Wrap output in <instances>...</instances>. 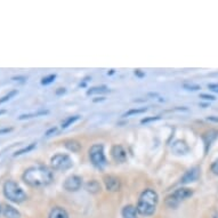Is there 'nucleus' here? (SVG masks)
<instances>
[{
	"label": "nucleus",
	"mask_w": 218,
	"mask_h": 218,
	"mask_svg": "<svg viewBox=\"0 0 218 218\" xmlns=\"http://www.w3.org/2000/svg\"><path fill=\"white\" fill-rule=\"evenodd\" d=\"M23 179L32 187H44L52 183L53 173L46 166H33L24 171Z\"/></svg>",
	"instance_id": "f257e3e1"
},
{
	"label": "nucleus",
	"mask_w": 218,
	"mask_h": 218,
	"mask_svg": "<svg viewBox=\"0 0 218 218\" xmlns=\"http://www.w3.org/2000/svg\"><path fill=\"white\" fill-rule=\"evenodd\" d=\"M159 198L157 192L153 190H145V191L140 194L138 200V204H137V211L138 214L143 215V216H151L154 214L155 209H157V204H158Z\"/></svg>",
	"instance_id": "f03ea898"
},
{
	"label": "nucleus",
	"mask_w": 218,
	"mask_h": 218,
	"mask_svg": "<svg viewBox=\"0 0 218 218\" xmlns=\"http://www.w3.org/2000/svg\"><path fill=\"white\" fill-rule=\"evenodd\" d=\"M4 194L9 201L14 203H22L27 199V193L14 181H7L5 183Z\"/></svg>",
	"instance_id": "7ed1b4c3"
},
{
	"label": "nucleus",
	"mask_w": 218,
	"mask_h": 218,
	"mask_svg": "<svg viewBox=\"0 0 218 218\" xmlns=\"http://www.w3.org/2000/svg\"><path fill=\"white\" fill-rule=\"evenodd\" d=\"M192 194H193V191L191 188H178V190L174 192L173 194H170L169 196L166 198V206L169 208H176L182 201H184L187 198L192 196Z\"/></svg>",
	"instance_id": "20e7f679"
},
{
	"label": "nucleus",
	"mask_w": 218,
	"mask_h": 218,
	"mask_svg": "<svg viewBox=\"0 0 218 218\" xmlns=\"http://www.w3.org/2000/svg\"><path fill=\"white\" fill-rule=\"evenodd\" d=\"M89 158L95 167L97 168H103L106 165V158L104 154V149L102 144H96L93 145L89 150Z\"/></svg>",
	"instance_id": "39448f33"
},
{
	"label": "nucleus",
	"mask_w": 218,
	"mask_h": 218,
	"mask_svg": "<svg viewBox=\"0 0 218 218\" xmlns=\"http://www.w3.org/2000/svg\"><path fill=\"white\" fill-rule=\"evenodd\" d=\"M50 163H52V167H53L55 170H68L70 169L73 165L71 158L66 154H56L54 155L52 160H50Z\"/></svg>",
	"instance_id": "423d86ee"
},
{
	"label": "nucleus",
	"mask_w": 218,
	"mask_h": 218,
	"mask_svg": "<svg viewBox=\"0 0 218 218\" xmlns=\"http://www.w3.org/2000/svg\"><path fill=\"white\" fill-rule=\"evenodd\" d=\"M82 185V179L81 177L72 175V176L68 177L65 182H64V188L69 192H75L78 191Z\"/></svg>",
	"instance_id": "0eeeda50"
},
{
	"label": "nucleus",
	"mask_w": 218,
	"mask_h": 218,
	"mask_svg": "<svg viewBox=\"0 0 218 218\" xmlns=\"http://www.w3.org/2000/svg\"><path fill=\"white\" fill-rule=\"evenodd\" d=\"M199 175H200V169L198 167H193L191 169H188L184 174V176L181 178V184H188V183L196 181Z\"/></svg>",
	"instance_id": "6e6552de"
},
{
	"label": "nucleus",
	"mask_w": 218,
	"mask_h": 218,
	"mask_svg": "<svg viewBox=\"0 0 218 218\" xmlns=\"http://www.w3.org/2000/svg\"><path fill=\"white\" fill-rule=\"evenodd\" d=\"M111 154H112V158L115 160L117 162H124L127 160V152L124 151V149L121 145H114L112 147V151H111Z\"/></svg>",
	"instance_id": "1a4fd4ad"
},
{
	"label": "nucleus",
	"mask_w": 218,
	"mask_h": 218,
	"mask_svg": "<svg viewBox=\"0 0 218 218\" xmlns=\"http://www.w3.org/2000/svg\"><path fill=\"white\" fill-rule=\"evenodd\" d=\"M104 184L107 191L117 192L120 190V181L119 178L114 176H106L104 177Z\"/></svg>",
	"instance_id": "9d476101"
},
{
	"label": "nucleus",
	"mask_w": 218,
	"mask_h": 218,
	"mask_svg": "<svg viewBox=\"0 0 218 218\" xmlns=\"http://www.w3.org/2000/svg\"><path fill=\"white\" fill-rule=\"evenodd\" d=\"M171 151L175 154H186L190 149H188L187 144L185 143L182 139H177L171 144Z\"/></svg>",
	"instance_id": "9b49d317"
},
{
	"label": "nucleus",
	"mask_w": 218,
	"mask_h": 218,
	"mask_svg": "<svg viewBox=\"0 0 218 218\" xmlns=\"http://www.w3.org/2000/svg\"><path fill=\"white\" fill-rule=\"evenodd\" d=\"M218 137V132L217 130H209L203 135V140H204V145H206V152L208 151V149L210 147V145L212 144L215 139Z\"/></svg>",
	"instance_id": "f8f14e48"
},
{
	"label": "nucleus",
	"mask_w": 218,
	"mask_h": 218,
	"mask_svg": "<svg viewBox=\"0 0 218 218\" xmlns=\"http://www.w3.org/2000/svg\"><path fill=\"white\" fill-rule=\"evenodd\" d=\"M48 218H69V214L63 208L55 207L50 210Z\"/></svg>",
	"instance_id": "ddd939ff"
},
{
	"label": "nucleus",
	"mask_w": 218,
	"mask_h": 218,
	"mask_svg": "<svg viewBox=\"0 0 218 218\" xmlns=\"http://www.w3.org/2000/svg\"><path fill=\"white\" fill-rule=\"evenodd\" d=\"M122 217L124 218H138L137 208L134 206H126L122 209Z\"/></svg>",
	"instance_id": "4468645a"
},
{
	"label": "nucleus",
	"mask_w": 218,
	"mask_h": 218,
	"mask_svg": "<svg viewBox=\"0 0 218 218\" xmlns=\"http://www.w3.org/2000/svg\"><path fill=\"white\" fill-rule=\"evenodd\" d=\"M4 215L6 218H19L21 214L19 211H17L14 207L11 206H6L4 209Z\"/></svg>",
	"instance_id": "2eb2a0df"
},
{
	"label": "nucleus",
	"mask_w": 218,
	"mask_h": 218,
	"mask_svg": "<svg viewBox=\"0 0 218 218\" xmlns=\"http://www.w3.org/2000/svg\"><path fill=\"white\" fill-rule=\"evenodd\" d=\"M65 147L71 152H79L81 150V145L79 142H77L74 139H69L65 142Z\"/></svg>",
	"instance_id": "dca6fc26"
},
{
	"label": "nucleus",
	"mask_w": 218,
	"mask_h": 218,
	"mask_svg": "<svg viewBox=\"0 0 218 218\" xmlns=\"http://www.w3.org/2000/svg\"><path fill=\"white\" fill-rule=\"evenodd\" d=\"M85 187H86L87 191L90 192V193H97V192H99V190H101V185H99V183H98L97 181L93 179V181L88 182Z\"/></svg>",
	"instance_id": "f3484780"
},
{
	"label": "nucleus",
	"mask_w": 218,
	"mask_h": 218,
	"mask_svg": "<svg viewBox=\"0 0 218 218\" xmlns=\"http://www.w3.org/2000/svg\"><path fill=\"white\" fill-rule=\"evenodd\" d=\"M47 113H48V111H39V112L30 113V114H22L19 117V120H25V119H31V118L34 117H40V115H45Z\"/></svg>",
	"instance_id": "a211bd4d"
},
{
	"label": "nucleus",
	"mask_w": 218,
	"mask_h": 218,
	"mask_svg": "<svg viewBox=\"0 0 218 218\" xmlns=\"http://www.w3.org/2000/svg\"><path fill=\"white\" fill-rule=\"evenodd\" d=\"M109 91V89L105 86L101 87H93L89 90H87V95H93V94H101V93H106Z\"/></svg>",
	"instance_id": "6ab92c4d"
},
{
	"label": "nucleus",
	"mask_w": 218,
	"mask_h": 218,
	"mask_svg": "<svg viewBox=\"0 0 218 218\" xmlns=\"http://www.w3.org/2000/svg\"><path fill=\"white\" fill-rule=\"evenodd\" d=\"M34 147H36V143H31L30 145L23 147V149H21V150H19V151H16L15 153H14V155L17 157V155H22V154H24V153H27V152H30V151L33 150Z\"/></svg>",
	"instance_id": "aec40b11"
},
{
	"label": "nucleus",
	"mask_w": 218,
	"mask_h": 218,
	"mask_svg": "<svg viewBox=\"0 0 218 218\" xmlns=\"http://www.w3.org/2000/svg\"><path fill=\"white\" fill-rule=\"evenodd\" d=\"M146 107H143V109H132L129 110V111H127L126 113H124V115L122 117H130V115H132V114H139V113H144L146 112Z\"/></svg>",
	"instance_id": "412c9836"
},
{
	"label": "nucleus",
	"mask_w": 218,
	"mask_h": 218,
	"mask_svg": "<svg viewBox=\"0 0 218 218\" xmlns=\"http://www.w3.org/2000/svg\"><path fill=\"white\" fill-rule=\"evenodd\" d=\"M80 118V115H73V117H70V118H68L65 121H63L62 122V128H68L70 124H72L74 121H77L78 119Z\"/></svg>",
	"instance_id": "4be33fe9"
},
{
	"label": "nucleus",
	"mask_w": 218,
	"mask_h": 218,
	"mask_svg": "<svg viewBox=\"0 0 218 218\" xmlns=\"http://www.w3.org/2000/svg\"><path fill=\"white\" fill-rule=\"evenodd\" d=\"M183 88L186 90H199V89H201V87L199 85H195V83H184Z\"/></svg>",
	"instance_id": "5701e85b"
},
{
	"label": "nucleus",
	"mask_w": 218,
	"mask_h": 218,
	"mask_svg": "<svg viewBox=\"0 0 218 218\" xmlns=\"http://www.w3.org/2000/svg\"><path fill=\"white\" fill-rule=\"evenodd\" d=\"M55 79H56V74H50V75H48V77H45V78L41 80V85H44V86L49 85V83L53 82Z\"/></svg>",
	"instance_id": "b1692460"
},
{
	"label": "nucleus",
	"mask_w": 218,
	"mask_h": 218,
	"mask_svg": "<svg viewBox=\"0 0 218 218\" xmlns=\"http://www.w3.org/2000/svg\"><path fill=\"white\" fill-rule=\"evenodd\" d=\"M16 94H17V90L10 91L9 94H7L6 96H4L2 98H0V104H1V103H5V102H7V101H9V99H10L11 97H14Z\"/></svg>",
	"instance_id": "393cba45"
},
{
	"label": "nucleus",
	"mask_w": 218,
	"mask_h": 218,
	"mask_svg": "<svg viewBox=\"0 0 218 218\" xmlns=\"http://www.w3.org/2000/svg\"><path fill=\"white\" fill-rule=\"evenodd\" d=\"M211 171L215 174V175H217L218 176V159L216 161H214V163L211 165Z\"/></svg>",
	"instance_id": "a878e982"
},
{
	"label": "nucleus",
	"mask_w": 218,
	"mask_h": 218,
	"mask_svg": "<svg viewBox=\"0 0 218 218\" xmlns=\"http://www.w3.org/2000/svg\"><path fill=\"white\" fill-rule=\"evenodd\" d=\"M200 97L203 98V99H207V101H215V99H216L215 96H212V95H208V94H201L200 95Z\"/></svg>",
	"instance_id": "bb28decb"
},
{
	"label": "nucleus",
	"mask_w": 218,
	"mask_h": 218,
	"mask_svg": "<svg viewBox=\"0 0 218 218\" xmlns=\"http://www.w3.org/2000/svg\"><path fill=\"white\" fill-rule=\"evenodd\" d=\"M160 117H151V118H145L142 120V124H147V122H151V121H155V120H159Z\"/></svg>",
	"instance_id": "cd10ccee"
},
{
	"label": "nucleus",
	"mask_w": 218,
	"mask_h": 218,
	"mask_svg": "<svg viewBox=\"0 0 218 218\" xmlns=\"http://www.w3.org/2000/svg\"><path fill=\"white\" fill-rule=\"evenodd\" d=\"M56 132H57V128L53 127V128H50L49 130H47V132H46V136H47V137H49V136L54 135V134H56Z\"/></svg>",
	"instance_id": "c85d7f7f"
},
{
	"label": "nucleus",
	"mask_w": 218,
	"mask_h": 218,
	"mask_svg": "<svg viewBox=\"0 0 218 218\" xmlns=\"http://www.w3.org/2000/svg\"><path fill=\"white\" fill-rule=\"evenodd\" d=\"M13 132V128H2L0 129V135H4V134H8V132Z\"/></svg>",
	"instance_id": "c756f323"
},
{
	"label": "nucleus",
	"mask_w": 218,
	"mask_h": 218,
	"mask_svg": "<svg viewBox=\"0 0 218 218\" xmlns=\"http://www.w3.org/2000/svg\"><path fill=\"white\" fill-rule=\"evenodd\" d=\"M207 120L212 121V122H218V117H215V115H209V117H207Z\"/></svg>",
	"instance_id": "7c9ffc66"
},
{
	"label": "nucleus",
	"mask_w": 218,
	"mask_h": 218,
	"mask_svg": "<svg viewBox=\"0 0 218 218\" xmlns=\"http://www.w3.org/2000/svg\"><path fill=\"white\" fill-rule=\"evenodd\" d=\"M208 87L210 88L211 90L214 91H218V85H212V83H210V85H208Z\"/></svg>",
	"instance_id": "2f4dec72"
},
{
	"label": "nucleus",
	"mask_w": 218,
	"mask_h": 218,
	"mask_svg": "<svg viewBox=\"0 0 218 218\" xmlns=\"http://www.w3.org/2000/svg\"><path fill=\"white\" fill-rule=\"evenodd\" d=\"M135 74H137L138 77H143L144 73H142V72H140V70H136V71H135Z\"/></svg>",
	"instance_id": "473e14b6"
},
{
	"label": "nucleus",
	"mask_w": 218,
	"mask_h": 218,
	"mask_svg": "<svg viewBox=\"0 0 218 218\" xmlns=\"http://www.w3.org/2000/svg\"><path fill=\"white\" fill-rule=\"evenodd\" d=\"M60 89H61V90H57L56 94L60 95V94H62V93H65V89H64V88H60Z\"/></svg>",
	"instance_id": "72a5a7b5"
},
{
	"label": "nucleus",
	"mask_w": 218,
	"mask_h": 218,
	"mask_svg": "<svg viewBox=\"0 0 218 218\" xmlns=\"http://www.w3.org/2000/svg\"><path fill=\"white\" fill-rule=\"evenodd\" d=\"M4 113H6V111H5V110H1V111H0V114H4Z\"/></svg>",
	"instance_id": "f704fd0d"
},
{
	"label": "nucleus",
	"mask_w": 218,
	"mask_h": 218,
	"mask_svg": "<svg viewBox=\"0 0 218 218\" xmlns=\"http://www.w3.org/2000/svg\"><path fill=\"white\" fill-rule=\"evenodd\" d=\"M214 218H218V216H217V215H215V216H214Z\"/></svg>",
	"instance_id": "c9c22d12"
},
{
	"label": "nucleus",
	"mask_w": 218,
	"mask_h": 218,
	"mask_svg": "<svg viewBox=\"0 0 218 218\" xmlns=\"http://www.w3.org/2000/svg\"><path fill=\"white\" fill-rule=\"evenodd\" d=\"M0 214H1V208H0Z\"/></svg>",
	"instance_id": "e433bc0d"
}]
</instances>
